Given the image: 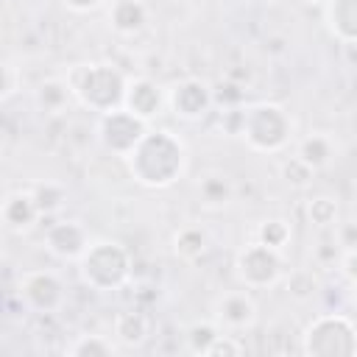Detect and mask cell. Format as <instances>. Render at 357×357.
<instances>
[{
    "instance_id": "cell-1",
    "label": "cell",
    "mask_w": 357,
    "mask_h": 357,
    "mask_svg": "<svg viewBox=\"0 0 357 357\" xmlns=\"http://www.w3.org/2000/svg\"><path fill=\"white\" fill-rule=\"evenodd\" d=\"M184 165H187V148L167 128H159V131L148 128V134L126 156V167L131 178L151 190L176 184L184 173Z\"/></svg>"
},
{
    "instance_id": "cell-2",
    "label": "cell",
    "mask_w": 357,
    "mask_h": 357,
    "mask_svg": "<svg viewBox=\"0 0 357 357\" xmlns=\"http://www.w3.org/2000/svg\"><path fill=\"white\" fill-rule=\"evenodd\" d=\"M70 81V89H73V98L89 109V112H98V114H106V112H114L123 106L126 100V86H128V78L109 61H89V64H78L70 70L67 75Z\"/></svg>"
},
{
    "instance_id": "cell-3",
    "label": "cell",
    "mask_w": 357,
    "mask_h": 357,
    "mask_svg": "<svg viewBox=\"0 0 357 357\" xmlns=\"http://www.w3.org/2000/svg\"><path fill=\"white\" fill-rule=\"evenodd\" d=\"M237 134L257 153H282L293 137V120L279 103H254L240 109Z\"/></svg>"
},
{
    "instance_id": "cell-4",
    "label": "cell",
    "mask_w": 357,
    "mask_h": 357,
    "mask_svg": "<svg viewBox=\"0 0 357 357\" xmlns=\"http://www.w3.org/2000/svg\"><path fill=\"white\" fill-rule=\"evenodd\" d=\"M78 273L95 293L120 290L131 276V254L117 240H92L78 259Z\"/></svg>"
},
{
    "instance_id": "cell-5",
    "label": "cell",
    "mask_w": 357,
    "mask_h": 357,
    "mask_svg": "<svg viewBox=\"0 0 357 357\" xmlns=\"http://www.w3.org/2000/svg\"><path fill=\"white\" fill-rule=\"evenodd\" d=\"M301 351L310 357H354L357 324L343 312H321L304 326Z\"/></svg>"
},
{
    "instance_id": "cell-6",
    "label": "cell",
    "mask_w": 357,
    "mask_h": 357,
    "mask_svg": "<svg viewBox=\"0 0 357 357\" xmlns=\"http://www.w3.org/2000/svg\"><path fill=\"white\" fill-rule=\"evenodd\" d=\"M234 271H237V279L243 287L265 290V287L276 284L282 276V251H273L265 243L254 240L237 251Z\"/></svg>"
},
{
    "instance_id": "cell-7",
    "label": "cell",
    "mask_w": 357,
    "mask_h": 357,
    "mask_svg": "<svg viewBox=\"0 0 357 357\" xmlns=\"http://www.w3.org/2000/svg\"><path fill=\"white\" fill-rule=\"evenodd\" d=\"M145 134H148V123L139 120L137 114H131L126 106H120L114 112H106L98 120V142L106 151H112V153H117L123 159L134 151V145Z\"/></svg>"
},
{
    "instance_id": "cell-8",
    "label": "cell",
    "mask_w": 357,
    "mask_h": 357,
    "mask_svg": "<svg viewBox=\"0 0 357 357\" xmlns=\"http://www.w3.org/2000/svg\"><path fill=\"white\" fill-rule=\"evenodd\" d=\"M17 296L28 310L50 315L64 304V284L53 271H25L17 282Z\"/></svg>"
},
{
    "instance_id": "cell-9",
    "label": "cell",
    "mask_w": 357,
    "mask_h": 357,
    "mask_svg": "<svg viewBox=\"0 0 357 357\" xmlns=\"http://www.w3.org/2000/svg\"><path fill=\"white\" fill-rule=\"evenodd\" d=\"M167 106L181 120H201L212 106V86L201 78H181L167 89Z\"/></svg>"
},
{
    "instance_id": "cell-10",
    "label": "cell",
    "mask_w": 357,
    "mask_h": 357,
    "mask_svg": "<svg viewBox=\"0 0 357 357\" xmlns=\"http://www.w3.org/2000/svg\"><path fill=\"white\" fill-rule=\"evenodd\" d=\"M89 243L92 240L78 220H56L45 231V248L64 262H78L89 248Z\"/></svg>"
},
{
    "instance_id": "cell-11",
    "label": "cell",
    "mask_w": 357,
    "mask_h": 357,
    "mask_svg": "<svg viewBox=\"0 0 357 357\" xmlns=\"http://www.w3.org/2000/svg\"><path fill=\"white\" fill-rule=\"evenodd\" d=\"M212 321L223 329V332H243L248 326H254L257 321V304L245 290H229L215 301V315Z\"/></svg>"
},
{
    "instance_id": "cell-12",
    "label": "cell",
    "mask_w": 357,
    "mask_h": 357,
    "mask_svg": "<svg viewBox=\"0 0 357 357\" xmlns=\"http://www.w3.org/2000/svg\"><path fill=\"white\" fill-rule=\"evenodd\" d=\"M123 106H126L131 114H137L139 120L151 123V120H153L156 114H162V109L167 106V92H165L153 78L137 75V78H128Z\"/></svg>"
},
{
    "instance_id": "cell-13",
    "label": "cell",
    "mask_w": 357,
    "mask_h": 357,
    "mask_svg": "<svg viewBox=\"0 0 357 357\" xmlns=\"http://www.w3.org/2000/svg\"><path fill=\"white\" fill-rule=\"evenodd\" d=\"M0 218H3L6 231H11V234H25L28 229H33V223L42 218V212H39L36 198H33L31 190H17V192H8V195L3 198Z\"/></svg>"
},
{
    "instance_id": "cell-14",
    "label": "cell",
    "mask_w": 357,
    "mask_h": 357,
    "mask_svg": "<svg viewBox=\"0 0 357 357\" xmlns=\"http://www.w3.org/2000/svg\"><path fill=\"white\" fill-rule=\"evenodd\" d=\"M324 20L335 39L357 45V0H326Z\"/></svg>"
},
{
    "instance_id": "cell-15",
    "label": "cell",
    "mask_w": 357,
    "mask_h": 357,
    "mask_svg": "<svg viewBox=\"0 0 357 357\" xmlns=\"http://www.w3.org/2000/svg\"><path fill=\"white\" fill-rule=\"evenodd\" d=\"M151 335V321L145 312H137V310H123L114 315L112 321V337L117 346H126V349H137L148 340Z\"/></svg>"
},
{
    "instance_id": "cell-16",
    "label": "cell",
    "mask_w": 357,
    "mask_h": 357,
    "mask_svg": "<svg viewBox=\"0 0 357 357\" xmlns=\"http://www.w3.org/2000/svg\"><path fill=\"white\" fill-rule=\"evenodd\" d=\"M109 22L120 36H134L148 22V6L142 0H114L109 8Z\"/></svg>"
},
{
    "instance_id": "cell-17",
    "label": "cell",
    "mask_w": 357,
    "mask_h": 357,
    "mask_svg": "<svg viewBox=\"0 0 357 357\" xmlns=\"http://www.w3.org/2000/svg\"><path fill=\"white\" fill-rule=\"evenodd\" d=\"M296 156H298L304 165H310L312 170H321V167H326V165L332 162V156H335V142H332L329 134H321V131L307 134V137L298 142Z\"/></svg>"
},
{
    "instance_id": "cell-18",
    "label": "cell",
    "mask_w": 357,
    "mask_h": 357,
    "mask_svg": "<svg viewBox=\"0 0 357 357\" xmlns=\"http://www.w3.org/2000/svg\"><path fill=\"white\" fill-rule=\"evenodd\" d=\"M206 245H209V237L201 226H184L176 231L173 237V254L184 262H195L206 254Z\"/></svg>"
},
{
    "instance_id": "cell-19",
    "label": "cell",
    "mask_w": 357,
    "mask_h": 357,
    "mask_svg": "<svg viewBox=\"0 0 357 357\" xmlns=\"http://www.w3.org/2000/svg\"><path fill=\"white\" fill-rule=\"evenodd\" d=\"M73 98V89H70V81H61V78H47L36 86V106L47 114H59L64 112V106L70 103Z\"/></svg>"
},
{
    "instance_id": "cell-20",
    "label": "cell",
    "mask_w": 357,
    "mask_h": 357,
    "mask_svg": "<svg viewBox=\"0 0 357 357\" xmlns=\"http://www.w3.org/2000/svg\"><path fill=\"white\" fill-rule=\"evenodd\" d=\"M220 332H223V329H220L215 321H195V324H190L187 332H184L187 349H190L192 354H204V357H206L209 346L215 343V337H218Z\"/></svg>"
},
{
    "instance_id": "cell-21",
    "label": "cell",
    "mask_w": 357,
    "mask_h": 357,
    "mask_svg": "<svg viewBox=\"0 0 357 357\" xmlns=\"http://www.w3.org/2000/svg\"><path fill=\"white\" fill-rule=\"evenodd\" d=\"M117 346L106 340L103 335H78L73 346H67V354L73 357H112Z\"/></svg>"
},
{
    "instance_id": "cell-22",
    "label": "cell",
    "mask_w": 357,
    "mask_h": 357,
    "mask_svg": "<svg viewBox=\"0 0 357 357\" xmlns=\"http://www.w3.org/2000/svg\"><path fill=\"white\" fill-rule=\"evenodd\" d=\"M307 218L318 229H329L337 223V201L332 195H315L307 201Z\"/></svg>"
},
{
    "instance_id": "cell-23",
    "label": "cell",
    "mask_w": 357,
    "mask_h": 357,
    "mask_svg": "<svg viewBox=\"0 0 357 357\" xmlns=\"http://www.w3.org/2000/svg\"><path fill=\"white\" fill-rule=\"evenodd\" d=\"M257 240L265 243V245L273 248V251H282V248L290 243V223L282 220V218L262 220V223L257 226Z\"/></svg>"
},
{
    "instance_id": "cell-24",
    "label": "cell",
    "mask_w": 357,
    "mask_h": 357,
    "mask_svg": "<svg viewBox=\"0 0 357 357\" xmlns=\"http://www.w3.org/2000/svg\"><path fill=\"white\" fill-rule=\"evenodd\" d=\"M31 192H33V198H36V206H39L42 218H47V215H56V212L61 209V204L67 201V192H64V187H59V184H53V181H45V184L33 187Z\"/></svg>"
},
{
    "instance_id": "cell-25",
    "label": "cell",
    "mask_w": 357,
    "mask_h": 357,
    "mask_svg": "<svg viewBox=\"0 0 357 357\" xmlns=\"http://www.w3.org/2000/svg\"><path fill=\"white\" fill-rule=\"evenodd\" d=\"M212 98H215V106H223L226 112L229 109H240L243 100H245V84L234 81V78H223L215 89H212Z\"/></svg>"
},
{
    "instance_id": "cell-26",
    "label": "cell",
    "mask_w": 357,
    "mask_h": 357,
    "mask_svg": "<svg viewBox=\"0 0 357 357\" xmlns=\"http://www.w3.org/2000/svg\"><path fill=\"white\" fill-rule=\"evenodd\" d=\"M287 293H290L293 298H298V301L312 298V296L318 293V279H315V273H312V271H293V273L287 276Z\"/></svg>"
},
{
    "instance_id": "cell-27",
    "label": "cell",
    "mask_w": 357,
    "mask_h": 357,
    "mask_svg": "<svg viewBox=\"0 0 357 357\" xmlns=\"http://www.w3.org/2000/svg\"><path fill=\"white\" fill-rule=\"evenodd\" d=\"M282 176H284V181L293 184V187H307L310 178L315 176V170H312L310 165H304L298 156H293V159H287V162L282 165Z\"/></svg>"
},
{
    "instance_id": "cell-28",
    "label": "cell",
    "mask_w": 357,
    "mask_h": 357,
    "mask_svg": "<svg viewBox=\"0 0 357 357\" xmlns=\"http://www.w3.org/2000/svg\"><path fill=\"white\" fill-rule=\"evenodd\" d=\"M201 195H204V201H209V204H226V201L231 198V187H229V181L220 178V176H206V178L201 181Z\"/></svg>"
},
{
    "instance_id": "cell-29",
    "label": "cell",
    "mask_w": 357,
    "mask_h": 357,
    "mask_svg": "<svg viewBox=\"0 0 357 357\" xmlns=\"http://www.w3.org/2000/svg\"><path fill=\"white\" fill-rule=\"evenodd\" d=\"M243 351H245V349H243V343H240L234 335L220 332V335L215 337V343L209 346L206 357H237V354H243Z\"/></svg>"
},
{
    "instance_id": "cell-30",
    "label": "cell",
    "mask_w": 357,
    "mask_h": 357,
    "mask_svg": "<svg viewBox=\"0 0 357 357\" xmlns=\"http://www.w3.org/2000/svg\"><path fill=\"white\" fill-rule=\"evenodd\" d=\"M20 86H22V78H17V67L6 61V64H3V89H0V100L8 103Z\"/></svg>"
},
{
    "instance_id": "cell-31",
    "label": "cell",
    "mask_w": 357,
    "mask_h": 357,
    "mask_svg": "<svg viewBox=\"0 0 357 357\" xmlns=\"http://www.w3.org/2000/svg\"><path fill=\"white\" fill-rule=\"evenodd\" d=\"M335 240H337V245H340L343 251L357 248V220H351V223H337Z\"/></svg>"
},
{
    "instance_id": "cell-32",
    "label": "cell",
    "mask_w": 357,
    "mask_h": 357,
    "mask_svg": "<svg viewBox=\"0 0 357 357\" xmlns=\"http://www.w3.org/2000/svg\"><path fill=\"white\" fill-rule=\"evenodd\" d=\"M340 271H343V276H346L351 284H357V248L343 251V257H340Z\"/></svg>"
},
{
    "instance_id": "cell-33",
    "label": "cell",
    "mask_w": 357,
    "mask_h": 357,
    "mask_svg": "<svg viewBox=\"0 0 357 357\" xmlns=\"http://www.w3.org/2000/svg\"><path fill=\"white\" fill-rule=\"evenodd\" d=\"M103 0H61V6L73 14H86V11H95Z\"/></svg>"
},
{
    "instance_id": "cell-34",
    "label": "cell",
    "mask_w": 357,
    "mask_h": 357,
    "mask_svg": "<svg viewBox=\"0 0 357 357\" xmlns=\"http://www.w3.org/2000/svg\"><path fill=\"white\" fill-rule=\"evenodd\" d=\"M354 307H357V284H354Z\"/></svg>"
},
{
    "instance_id": "cell-35",
    "label": "cell",
    "mask_w": 357,
    "mask_h": 357,
    "mask_svg": "<svg viewBox=\"0 0 357 357\" xmlns=\"http://www.w3.org/2000/svg\"><path fill=\"white\" fill-rule=\"evenodd\" d=\"M307 3H326V0H307Z\"/></svg>"
},
{
    "instance_id": "cell-36",
    "label": "cell",
    "mask_w": 357,
    "mask_h": 357,
    "mask_svg": "<svg viewBox=\"0 0 357 357\" xmlns=\"http://www.w3.org/2000/svg\"><path fill=\"white\" fill-rule=\"evenodd\" d=\"M254 3H262V0H254Z\"/></svg>"
}]
</instances>
